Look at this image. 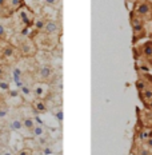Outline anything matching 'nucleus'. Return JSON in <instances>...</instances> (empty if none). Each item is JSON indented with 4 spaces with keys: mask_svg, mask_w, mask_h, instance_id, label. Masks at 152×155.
I'll return each instance as SVG.
<instances>
[{
    "mask_svg": "<svg viewBox=\"0 0 152 155\" xmlns=\"http://www.w3.org/2000/svg\"><path fill=\"white\" fill-rule=\"evenodd\" d=\"M135 14H136V16H139V18H141V19L148 18V16L152 14V5L147 2L137 3L136 8H135Z\"/></svg>",
    "mask_w": 152,
    "mask_h": 155,
    "instance_id": "nucleus-1",
    "label": "nucleus"
},
{
    "mask_svg": "<svg viewBox=\"0 0 152 155\" xmlns=\"http://www.w3.org/2000/svg\"><path fill=\"white\" fill-rule=\"evenodd\" d=\"M131 23H132V30H134L135 35H139L140 32H144V23H143V19L139 18V16H132L131 19ZM143 34H140V36Z\"/></svg>",
    "mask_w": 152,
    "mask_h": 155,
    "instance_id": "nucleus-2",
    "label": "nucleus"
},
{
    "mask_svg": "<svg viewBox=\"0 0 152 155\" xmlns=\"http://www.w3.org/2000/svg\"><path fill=\"white\" fill-rule=\"evenodd\" d=\"M32 92H34V96H36V99H44L48 94V90L47 86L44 84H35Z\"/></svg>",
    "mask_w": 152,
    "mask_h": 155,
    "instance_id": "nucleus-3",
    "label": "nucleus"
},
{
    "mask_svg": "<svg viewBox=\"0 0 152 155\" xmlns=\"http://www.w3.org/2000/svg\"><path fill=\"white\" fill-rule=\"evenodd\" d=\"M59 28H60L59 24H57V21H55V20H48V21H46V25H44V31L50 35L57 34V32H59Z\"/></svg>",
    "mask_w": 152,
    "mask_h": 155,
    "instance_id": "nucleus-4",
    "label": "nucleus"
},
{
    "mask_svg": "<svg viewBox=\"0 0 152 155\" xmlns=\"http://www.w3.org/2000/svg\"><path fill=\"white\" fill-rule=\"evenodd\" d=\"M32 107H34V111H36L37 114H44V112H47V106L43 99H36V101H34Z\"/></svg>",
    "mask_w": 152,
    "mask_h": 155,
    "instance_id": "nucleus-5",
    "label": "nucleus"
},
{
    "mask_svg": "<svg viewBox=\"0 0 152 155\" xmlns=\"http://www.w3.org/2000/svg\"><path fill=\"white\" fill-rule=\"evenodd\" d=\"M9 127H11L12 131H21L23 130V119L20 118H12L9 120Z\"/></svg>",
    "mask_w": 152,
    "mask_h": 155,
    "instance_id": "nucleus-6",
    "label": "nucleus"
},
{
    "mask_svg": "<svg viewBox=\"0 0 152 155\" xmlns=\"http://www.w3.org/2000/svg\"><path fill=\"white\" fill-rule=\"evenodd\" d=\"M46 128H44L43 124H39L36 123V126L34 127V130H32V135H34L35 138H44L46 137Z\"/></svg>",
    "mask_w": 152,
    "mask_h": 155,
    "instance_id": "nucleus-7",
    "label": "nucleus"
},
{
    "mask_svg": "<svg viewBox=\"0 0 152 155\" xmlns=\"http://www.w3.org/2000/svg\"><path fill=\"white\" fill-rule=\"evenodd\" d=\"M36 126V120L34 118H24L23 119V127L25 128L27 131H31L34 130V127Z\"/></svg>",
    "mask_w": 152,
    "mask_h": 155,
    "instance_id": "nucleus-8",
    "label": "nucleus"
},
{
    "mask_svg": "<svg viewBox=\"0 0 152 155\" xmlns=\"http://www.w3.org/2000/svg\"><path fill=\"white\" fill-rule=\"evenodd\" d=\"M14 55H15V48L12 46L3 47V50H2V56L3 58H5V59H11Z\"/></svg>",
    "mask_w": 152,
    "mask_h": 155,
    "instance_id": "nucleus-9",
    "label": "nucleus"
},
{
    "mask_svg": "<svg viewBox=\"0 0 152 155\" xmlns=\"http://www.w3.org/2000/svg\"><path fill=\"white\" fill-rule=\"evenodd\" d=\"M39 75H40V78L43 80H47L51 78V75H52V71H51V68L48 66H43L40 68V71H39Z\"/></svg>",
    "mask_w": 152,
    "mask_h": 155,
    "instance_id": "nucleus-10",
    "label": "nucleus"
},
{
    "mask_svg": "<svg viewBox=\"0 0 152 155\" xmlns=\"http://www.w3.org/2000/svg\"><path fill=\"white\" fill-rule=\"evenodd\" d=\"M140 96H141V99H143V102L147 104V103L152 99V88H148V87H147L144 91L140 92Z\"/></svg>",
    "mask_w": 152,
    "mask_h": 155,
    "instance_id": "nucleus-11",
    "label": "nucleus"
},
{
    "mask_svg": "<svg viewBox=\"0 0 152 155\" xmlns=\"http://www.w3.org/2000/svg\"><path fill=\"white\" fill-rule=\"evenodd\" d=\"M143 54L145 55L147 58H151L152 56V41H147L143 47Z\"/></svg>",
    "mask_w": 152,
    "mask_h": 155,
    "instance_id": "nucleus-12",
    "label": "nucleus"
},
{
    "mask_svg": "<svg viewBox=\"0 0 152 155\" xmlns=\"http://www.w3.org/2000/svg\"><path fill=\"white\" fill-rule=\"evenodd\" d=\"M44 25H46V21H44L43 19H37V20L35 21V28H36L37 31L44 30Z\"/></svg>",
    "mask_w": 152,
    "mask_h": 155,
    "instance_id": "nucleus-13",
    "label": "nucleus"
},
{
    "mask_svg": "<svg viewBox=\"0 0 152 155\" xmlns=\"http://www.w3.org/2000/svg\"><path fill=\"white\" fill-rule=\"evenodd\" d=\"M20 18H21V20H23V23H24L25 25H30V23H31V19L28 18L27 12H25V11H21V12H20Z\"/></svg>",
    "mask_w": 152,
    "mask_h": 155,
    "instance_id": "nucleus-14",
    "label": "nucleus"
},
{
    "mask_svg": "<svg viewBox=\"0 0 152 155\" xmlns=\"http://www.w3.org/2000/svg\"><path fill=\"white\" fill-rule=\"evenodd\" d=\"M136 87H137L139 92H141V91H144V90L147 88V83H145L143 79H140V80H137L136 82Z\"/></svg>",
    "mask_w": 152,
    "mask_h": 155,
    "instance_id": "nucleus-15",
    "label": "nucleus"
},
{
    "mask_svg": "<svg viewBox=\"0 0 152 155\" xmlns=\"http://www.w3.org/2000/svg\"><path fill=\"white\" fill-rule=\"evenodd\" d=\"M16 155H32V150H31V148L24 147V148H21V150L19 151Z\"/></svg>",
    "mask_w": 152,
    "mask_h": 155,
    "instance_id": "nucleus-16",
    "label": "nucleus"
},
{
    "mask_svg": "<svg viewBox=\"0 0 152 155\" xmlns=\"http://www.w3.org/2000/svg\"><path fill=\"white\" fill-rule=\"evenodd\" d=\"M0 90H3V91H9L8 82H5V80H0Z\"/></svg>",
    "mask_w": 152,
    "mask_h": 155,
    "instance_id": "nucleus-17",
    "label": "nucleus"
},
{
    "mask_svg": "<svg viewBox=\"0 0 152 155\" xmlns=\"http://www.w3.org/2000/svg\"><path fill=\"white\" fill-rule=\"evenodd\" d=\"M21 94H23L24 96H31V95H34V92L31 91L28 87H25V86H23L21 87Z\"/></svg>",
    "mask_w": 152,
    "mask_h": 155,
    "instance_id": "nucleus-18",
    "label": "nucleus"
},
{
    "mask_svg": "<svg viewBox=\"0 0 152 155\" xmlns=\"http://www.w3.org/2000/svg\"><path fill=\"white\" fill-rule=\"evenodd\" d=\"M0 155H15V154H14V151L9 150V148H3Z\"/></svg>",
    "mask_w": 152,
    "mask_h": 155,
    "instance_id": "nucleus-19",
    "label": "nucleus"
},
{
    "mask_svg": "<svg viewBox=\"0 0 152 155\" xmlns=\"http://www.w3.org/2000/svg\"><path fill=\"white\" fill-rule=\"evenodd\" d=\"M151 154V148L150 147H145V148H143V150H140V154L139 155H150Z\"/></svg>",
    "mask_w": 152,
    "mask_h": 155,
    "instance_id": "nucleus-20",
    "label": "nucleus"
},
{
    "mask_svg": "<svg viewBox=\"0 0 152 155\" xmlns=\"http://www.w3.org/2000/svg\"><path fill=\"white\" fill-rule=\"evenodd\" d=\"M21 4V0H11V5L12 8H18Z\"/></svg>",
    "mask_w": 152,
    "mask_h": 155,
    "instance_id": "nucleus-21",
    "label": "nucleus"
},
{
    "mask_svg": "<svg viewBox=\"0 0 152 155\" xmlns=\"http://www.w3.org/2000/svg\"><path fill=\"white\" fill-rule=\"evenodd\" d=\"M8 114V111H7V108H0V118H5Z\"/></svg>",
    "mask_w": 152,
    "mask_h": 155,
    "instance_id": "nucleus-22",
    "label": "nucleus"
},
{
    "mask_svg": "<svg viewBox=\"0 0 152 155\" xmlns=\"http://www.w3.org/2000/svg\"><path fill=\"white\" fill-rule=\"evenodd\" d=\"M44 2H46L47 4H50V5H55V4L59 3V0H44Z\"/></svg>",
    "mask_w": 152,
    "mask_h": 155,
    "instance_id": "nucleus-23",
    "label": "nucleus"
},
{
    "mask_svg": "<svg viewBox=\"0 0 152 155\" xmlns=\"http://www.w3.org/2000/svg\"><path fill=\"white\" fill-rule=\"evenodd\" d=\"M4 34H5V30H4V27H3V25L0 24V38H3V36H4Z\"/></svg>",
    "mask_w": 152,
    "mask_h": 155,
    "instance_id": "nucleus-24",
    "label": "nucleus"
},
{
    "mask_svg": "<svg viewBox=\"0 0 152 155\" xmlns=\"http://www.w3.org/2000/svg\"><path fill=\"white\" fill-rule=\"evenodd\" d=\"M145 144H147V146H148V147H150L151 150H152V137L148 138V140H147V143H145Z\"/></svg>",
    "mask_w": 152,
    "mask_h": 155,
    "instance_id": "nucleus-25",
    "label": "nucleus"
},
{
    "mask_svg": "<svg viewBox=\"0 0 152 155\" xmlns=\"http://www.w3.org/2000/svg\"><path fill=\"white\" fill-rule=\"evenodd\" d=\"M18 91H16V90H14V91H9V95H11V96H16V95H18Z\"/></svg>",
    "mask_w": 152,
    "mask_h": 155,
    "instance_id": "nucleus-26",
    "label": "nucleus"
},
{
    "mask_svg": "<svg viewBox=\"0 0 152 155\" xmlns=\"http://www.w3.org/2000/svg\"><path fill=\"white\" fill-rule=\"evenodd\" d=\"M3 75H4V68H3V67L0 66V78H2Z\"/></svg>",
    "mask_w": 152,
    "mask_h": 155,
    "instance_id": "nucleus-27",
    "label": "nucleus"
},
{
    "mask_svg": "<svg viewBox=\"0 0 152 155\" xmlns=\"http://www.w3.org/2000/svg\"><path fill=\"white\" fill-rule=\"evenodd\" d=\"M147 107H148V108H150V110H152V99H151V101H150V102H148V103H147Z\"/></svg>",
    "mask_w": 152,
    "mask_h": 155,
    "instance_id": "nucleus-28",
    "label": "nucleus"
},
{
    "mask_svg": "<svg viewBox=\"0 0 152 155\" xmlns=\"http://www.w3.org/2000/svg\"><path fill=\"white\" fill-rule=\"evenodd\" d=\"M3 3H4V0H0V5H2V4H3Z\"/></svg>",
    "mask_w": 152,
    "mask_h": 155,
    "instance_id": "nucleus-29",
    "label": "nucleus"
},
{
    "mask_svg": "<svg viewBox=\"0 0 152 155\" xmlns=\"http://www.w3.org/2000/svg\"><path fill=\"white\" fill-rule=\"evenodd\" d=\"M2 122H3V119H2V118H0V126H2Z\"/></svg>",
    "mask_w": 152,
    "mask_h": 155,
    "instance_id": "nucleus-30",
    "label": "nucleus"
},
{
    "mask_svg": "<svg viewBox=\"0 0 152 155\" xmlns=\"http://www.w3.org/2000/svg\"><path fill=\"white\" fill-rule=\"evenodd\" d=\"M150 137H152V131H151V134H150Z\"/></svg>",
    "mask_w": 152,
    "mask_h": 155,
    "instance_id": "nucleus-31",
    "label": "nucleus"
},
{
    "mask_svg": "<svg viewBox=\"0 0 152 155\" xmlns=\"http://www.w3.org/2000/svg\"><path fill=\"white\" fill-rule=\"evenodd\" d=\"M0 104H2V99H0Z\"/></svg>",
    "mask_w": 152,
    "mask_h": 155,
    "instance_id": "nucleus-32",
    "label": "nucleus"
},
{
    "mask_svg": "<svg viewBox=\"0 0 152 155\" xmlns=\"http://www.w3.org/2000/svg\"><path fill=\"white\" fill-rule=\"evenodd\" d=\"M0 64H2V60H0Z\"/></svg>",
    "mask_w": 152,
    "mask_h": 155,
    "instance_id": "nucleus-33",
    "label": "nucleus"
},
{
    "mask_svg": "<svg viewBox=\"0 0 152 155\" xmlns=\"http://www.w3.org/2000/svg\"><path fill=\"white\" fill-rule=\"evenodd\" d=\"M131 2H132V0H131Z\"/></svg>",
    "mask_w": 152,
    "mask_h": 155,
    "instance_id": "nucleus-34",
    "label": "nucleus"
}]
</instances>
